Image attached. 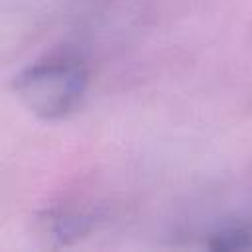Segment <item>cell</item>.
<instances>
[{
	"mask_svg": "<svg viewBox=\"0 0 252 252\" xmlns=\"http://www.w3.org/2000/svg\"><path fill=\"white\" fill-rule=\"evenodd\" d=\"M91 83L87 63L75 51H53L14 77L18 100L37 118L61 120L81 108Z\"/></svg>",
	"mask_w": 252,
	"mask_h": 252,
	"instance_id": "obj_1",
	"label": "cell"
},
{
	"mask_svg": "<svg viewBox=\"0 0 252 252\" xmlns=\"http://www.w3.org/2000/svg\"><path fill=\"white\" fill-rule=\"evenodd\" d=\"M93 217L85 213H75V211H55L47 215L45 220V234L51 238L67 240V238H77L79 234H85L89 230Z\"/></svg>",
	"mask_w": 252,
	"mask_h": 252,
	"instance_id": "obj_2",
	"label": "cell"
},
{
	"mask_svg": "<svg viewBox=\"0 0 252 252\" xmlns=\"http://www.w3.org/2000/svg\"><path fill=\"white\" fill-rule=\"evenodd\" d=\"M207 246L213 250H244L252 246V228L244 224H228L207 236Z\"/></svg>",
	"mask_w": 252,
	"mask_h": 252,
	"instance_id": "obj_3",
	"label": "cell"
}]
</instances>
